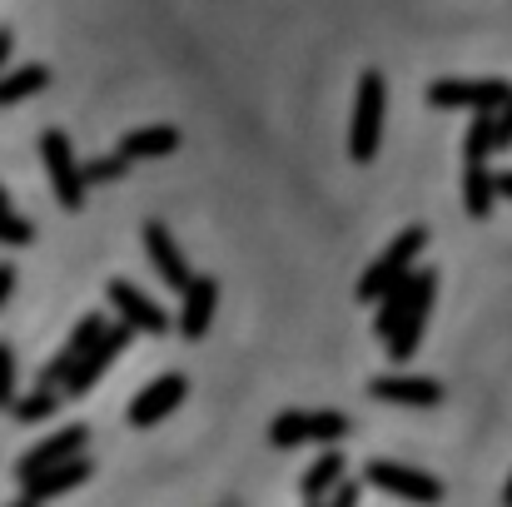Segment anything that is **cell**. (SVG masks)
<instances>
[{
	"instance_id": "cell-26",
	"label": "cell",
	"mask_w": 512,
	"mask_h": 507,
	"mask_svg": "<svg viewBox=\"0 0 512 507\" xmlns=\"http://www.w3.org/2000/svg\"><path fill=\"white\" fill-rule=\"evenodd\" d=\"M30 239H35V229H30L15 209H0V244H5V249H25Z\"/></svg>"
},
{
	"instance_id": "cell-1",
	"label": "cell",
	"mask_w": 512,
	"mask_h": 507,
	"mask_svg": "<svg viewBox=\"0 0 512 507\" xmlns=\"http://www.w3.org/2000/svg\"><path fill=\"white\" fill-rule=\"evenodd\" d=\"M383 110H388V85L378 70L358 75V100H353V120H348V155L353 165H368L378 155L383 140Z\"/></svg>"
},
{
	"instance_id": "cell-17",
	"label": "cell",
	"mask_w": 512,
	"mask_h": 507,
	"mask_svg": "<svg viewBox=\"0 0 512 507\" xmlns=\"http://www.w3.org/2000/svg\"><path fill=\"white\" fill-rule=\"evenodd\" d=\"M120 150L130 155V160H165L179 150V130L174 125H145V130H130L125 140H120Z\"/></svg>"
},
{
	"instance_id": "cell-19",
	"label": "cell",
	"mask_w": 512,
	"mask_h": 507,
	"mask_svg": "<svg viewBox=\"0 0 512 507\" xmlns=\"http://www.w3.org/2000/svg\"><path fill=\"white\" fill-rule=\"evenodd\" d=\"M45 85H50V70L45 65H15V70L0 75V105H20V100L40 95Z\"/></svg>"
},
{
	"instance_id": "cell-22",
	"label": "cell",
	"mask_w": 512,
	"mask_h": 507,
	"mask_svg": "<svg viewBox=\"0 0 512 507\" xmlns=\"http://www.w3.org/2000/svg\"><path fill=\"white\" fill-rule=\"evenodd\" d=\"M269 443H274V448H299V443H309V413H304V408L279 413V418L269 423Z\"/></svg>"
},
{
	"instance_id": "cell-27",
	"label": "cell",
	"mask_w": 512,
	"mask_h": 507,
	"mask_svg": "<svg viewBox=\"0 0 512 507\" xmlns=\"http://www.w3.org/2000/svg\"><path fill=\"white\" fill-rule=\"evenodd\" d=\"M0 408H15V353L0 338Z\"/></svg>"
},
{
	"instance_id": "cell-4",
	"label": "cell",
	"mask_w": 512,
	"mask_h": 507,
	"mask_svg": "<svg viewBox=\"0 0 512 507\" xmlns=\"http://www.w3.org/2000/svg\"><path fill=\"white\" fill-rule=\"evenodd\" d=\"M512 100V80H433L428 105L438 110H503Z\"/></svg>"
},
{
	"instance_id": "cell-25",
	"label": "cell",
	"mask_w": 512,
	"mask_h": 507,
	"mask_svg": "<svg viewBox=\"0 0 512 507\" xmlns=\"http://www.w3.org/2000/svg\"><path fill=\"white\" fill-rule=\"evenodd\" d=\"M130 155L125 150H115V155H100V160H85V179L90 184H115V179H125L130 174Z\"/></svg>"
},
{
	"instance_id": "cell-34",
	"label": "cell",
	"mask_w": 512,
	"mask_h": 507,
	"mask_svg": "<svg viewBox=\"0 0 512 507\" xmlns=\"http://www.w3.org/2000/svg\"><path fill=\"white\" fill-rule=\"evenodd\" d=\"M503 503H512V478H508V493H503Z\"/></svg>"
},
{
	"instance_id": "cell-14",
	"label": "cell",
	"mask_w": 512,
	"mask_h": 507,
	"mask_svg": "<svg viewBox=\"0 0 512 507\" xmlns=\"http://www.w3.org/2000/svg\"><path fill=\"white\" fill-rule=\"evenodd\" d=\"M145 249H150V259H155V269H160V279L170 284L174 294H184L189 289V264H184V254H179V244H174L170 224H160V219H150L145 224Z\"/></svg>"
},
{
	"instance_id": "cell-13",
	"label": "cell",
	"mask_w": 512,
	"mask_h": 507,
	"mask_svg": "<svg viewBox=\"0 0 512 507\" xmlns=\"http://www.w3.org/2000/svg\"><path fill=\"white\" fill-rule=\"evenodd\" d=\"M90 478V458L85 453H75V458H65V463H55V468H45V473H35L30 483H20L25 493H20V503H50V498H60V493H70V488H80Z\"/></svg>"
},
{
	"instance_id": "cell-15",
	"label": "cell",
	"mask_w": 512,
	"mask_h": 507,
	"mask_svg": "<svg viewBox=\"0 0 512 507\" xmlns=\"http://www.w3.org/2000/svg\"><path fill=\"white\" fill-rule=\"evenodd\" d=\"M214 309H219V284H214V279H189L184 304H179V334L204 338L209 324H214Z\"/></svg>"
},
{
	"instance_id": "cell-33",
	"label": "cell",
	"mask_w": 512,
	"mask_h": 507,
	"mask_svg": "<svg viewBox=\"0 0 512 507\" xmlns=\"http://www.w3.org/2000/svg\"><path fill=\"white\" fill-rule=\"evenodd\" d=\"M0 209H10V199H5V189H0Z\"/></svg>"
},
{
	"instance_id": "cell-2",
	"label": "cell",
	"mask_w": 512,
	"mask_h": 507,
	"mask_svg": "<svg viewBox=\"0 0 512 507\" xmlns=\"http://www.w3.org/2000/svg\"><path fill=\"white\" fill-rule=\"evenodd\" d=\"M423 244H428V229H423V224H408V229H403V234H398V239L383 249V259H378V264H368V274L358 279V294H353V299H358V304L383 299V294H388L403 274H413V259L423 254Z\"/></svg>"
},
{
	"instance_id": "cell-6",
	"label": "cell",
	"mask_w": 512,
	"mask_h": 507,
	"mask_svg": "<svg viewBox=\"0 0 512 507\" xmlns=\"http://www.w3.org/2000/svg\"><path fill=\"white\" fill-rule=\"evenodd\" d=\"M130 334H140V329H135L130 319L110 324L105 334L95 338V348H90V353H85V358L75 363V373L65 378V393H70V398H85V393H90V388H95V383L105 378V368H110V363L120 358V348L130 343Z\"/></svg>"
},
{
	"instance_id": "cell-32",
	"label": "cell",
	"mask_w": 512,
	"mask_h": 507,
	"mask_svg": "<svg viewBox=\"0 0 512 507\" xmlns=\"http://www.w3.org/2000/svg\"><path fill=\"white\" fill-rule=\"evenodd\" d=\"M498 189H503V199H512V169H503V174H498Z\"/></svg>"
},
{
	"instance_id": "cell-20",
	"label": "cell",
	"mask_w": 512,
	"mask_h": 507,
	"mask_svg": "<svg viewBox=\"0 0 512 507\" xmlns=\"http://www.w3.org/2000/svg\"><path fill=\"white\" fill-rule=\"evenodd\" d=\"M498 155V110H473V125L463 135V160H488Z\"/></svg>"
},
{
	"instance_id": "cell-8",
	"label": "cell",
	"mask_w": 512,
	"mask_h": 507,
	"mask_svg": "<svg viewBox=\"0 0 512 507\" xmlns=\"http://www.w3.org/2000/svg\"><path fill=\"white\" fill-rule=\"evenodd\" d=\"M184 393H189V378L184 373H160L150 388H140L135 398H130V428H155L160 418H170L174 408L184 403Z\"/></svg>"
},
{
	"instance_id": "cell-10",
	"label": "cell",
	"mask_w": 512,
	"mask_h": 507,
	"mask_svg": "<svg viewBox=\"0 0 512 507\" xmlns=\"http://www.w3.org/2000/svg\"><path fill=\"white\" fill-rule=\"evenodd\" d=\"M105 329H110V324H105V314H85V319L75 324L70 343H65V348H60V353H55L45 368H40V383H35V388H65V378L75 373V363L95 348V338L105 334Z\"/></svg>"
},
{
	"instance_id": "cell-7",
	"label": "cell",
	"mask_w": 512,
	"mask_h": 507,
	"mask_svg": "<svg viewBox=\"0 0 512 507\" xmlns=\"http://www.w3.org/2000/svg\"><path fill=\"white\" fill-rule=\"evenodd\" d=\"M363 478L378 488V493H393L403 503H438L443 498V483L418 473V468H403V463H368Z\"/></svg>"
},
{
	"instance_id": "cell-12",
	"label": "cell",
	"mask_w": 512,
	"mask_h": 507,
	"mask_svg": "<svg viewBox=\"0 0 512 507\" xmlns=\"http://www.w3.org/2000/svg\"><path fill=\"white\" fill-rule=\"evenodd\" d=\"M105 294H110V304L120 309V319H130L140 334H155V338L170 334V314H165L150 294H140L130 279H110V289H105Z\"/></svg>"
},
{
	"instance_id": "cell-3",
	"label": "cell",
	"mask_w": 512,
	"mask_h": 507,
	"mask_svg": "<svg viewBox=\"0 0 512 507\" xmlns=\"http://www.w3.org/2000/svg\"><path fill=\"white\" fill-rule=\"evenodd\" d=\"M40 160H45V174H50V189H55L60 209H85L90 179H85V165H75V150H70L65 130H45L40 135Z\"/></svg>"
},
{
	"instance_id": "cell-28",
	"label": "cell",
	"mask_w": 512,
	"mask_h": 507,
	"mask_svg": "<svg viewBox=\"0 0 512 507\" xmlns=\"http://www.w3.org/2000/svg\"><path fill=\"white\" fill-rule=\"evenodd\" d=\"M498 150H512V100L498 110Z\"/></svg>"
},
{
	"instance_id": "cell-24",
	"label": "cell",
	"mask_w": 512,
	"mask_h": 507,
	"mask_svg": "<svg viewBox=\"0 0 512 507\" xmlns=\"http://www.w3.org/2000/svg\"><path fill=\"white\" fill-rule=\"evenodd\" d=\"M343 433H348V418H343L339 408H319V413H309V443H339Z\"/></svg>"
},
{
	"instance_id": "cell-16",
	"label": "cell",
	"mask_w": 512,
	"mask_h": 507,
	"mask_svg": "<svg viewBox=\"0 0 512 507\" xmlns=\"http://www.w3.org/2000/svg\"><path fill=\"white\" fill-rule=\"evenodd\" d=\"M498 199H503V189H498V174L488 169V160H468V174H463V209H468V219H488Z\"/></svg>"
},
{
	"instance_id": "cell-11",
	"label": "cell",
	"mask_w": 512,
	"mask_h": 507,
	"mask_svg": "<svg viewBox=\"0 0 512 507\" xmlns=\"http://www.w3.org/2000/svg\"><path fill=\"white\" fill-rule=\"evenodd\" d=\"M368 398L398 403V408H438L443 403V388L433 378H418V373H383V378L368 383Z\"/></svg>"
},
{
	"instance_id": "cell-21",
	"label": "cell",
	"mask_w": 512,
	"mask_h": 507,
	"mask_svg": "<svg viewBox=\"0 0 512 507\" xmlns=\"http://www.w3.org/2000/svg\"><path fill=\"white\" fill-rule=\"evenodd\" d=\"M413 284H418V274H403V279H398V284H393V289H388V294L378 299V319H373V329H378L383 338H388L393 329H398L403 309L413 304Z\"/></svg>"
},
{
	"instance_id": "cell-9",
	"label": "cell",
	"mask_w": 512,
	"mask_h": 507,
	"mask_svg": "<svg viewBox=\"0 0 512 507\" xmlns=\"http://www.w3.org/2000/svg\"><path fill=\"white\" fill-rule=\"evenodd\" d=\"M85 448H90V428L70 423V428L50 433L45 443H35V448L15 463V478H20V483H30L35 473H45V468H55V463H65V458H75V453H85Z\"/></svg>"
},
{
	"instance_id": "cell-23",
	"label": "cell",
	"mask_w": 512,
	"mask_h": 507,
	"mask_svg": "<svg viewBox=\"0 0 512 507\" xmlns=\"http://www.w3.org/2000/svg\"><path fill=\"white\" fill-rule=\"evenodd\" d=\"M55 408H60V388H35L30 398H15L10 413H15L20 423H40V418H50Z\"/></svg>"
},
{
	"instance_id": "cell-18",
	"label": "cell",
	"mask_w": 512,
	"mask_h": 507,
	"mask_svg": "<svg viewBox=\"0 0 512 507\" xmlns=\"http://www.w3.org/2000/svg\"><path fill=\"white\" fill-rule=\"evenodd\" d=\"M339 483H343V453H334V448H329V453H319V458H314V468L304 473L299 493H304V503H324Z\"/></svg>"
},
{
	"instance_id": "cell-31",
	"label": "cell",
	"mask_w": 512,
	"mask_h": 507,
	"mask_svg": "<svg viewBox=\"0 0 512 507\" xmlns=\"http://www.w3.org/2000/svg\"><path fill=\"white\" fill-rule=\"evenodd\" d=\"M10 50H15V35L0 25V75H5V65H10Z\"/></svg>"
},
{
	"instance_id": "cell-5",
	"label": "cell",
	"mask_w": 512,
	"mask_h": 507,
	"mask_svg": "<svg viewBox=\"0 0 512 507\" xmlns=\"http://www.w3.org/2000/svg\"><path fill=\"white\" fill-rule=\"evenodd\" d=\"M433 294H438V274H433V269H418L413 304L403 309L398 329L388 334V358H393V363H408V358L418 353V343H423V324H428V314H433Z\"/></svg>"
},
{
	"instance_id": "cell-29",
	"label": "cell",
	"mask_w": 512,
	"mask_h": 507,
	"mask_svg": "<svg viewBox=\"0 0 512 507\" xmlns=\"http://www.w3.org/2000/svg\"><path fill=\"white\" fill-rule=\"evenodd\" d=\"M329 498H334V507H353V503H358V483H339Z\"/></svg>"
},
{
	"instance_id": "cell-30",
	"label": "cell",
	"mask_w": 512,
	"mask_h": 507,
	"mask_svg": "<svg viewBox=\"0 0 512 507\" xmlns=\"http://www.w3.org/2000/svg\"><path fill=\"white\" fill-rule=\"evenodd\" d=\"M15 294V269L10 264H0V309H5V299Z\"/></svg>"
}]
</instances>
